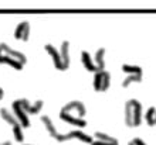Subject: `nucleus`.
<instances>
[{"mask_svg":"<svg viewBox=\"0 0 156 145\" xmlns=\"http://www.w3.org/2000/svg\"><path fill=\"white\" fill-rule=\"evenodd\" d=\"M12 111H13V114L16 116L17 120H19V124H20L23 128L31 125V123H30V116L27 114V111L23 109V106H21V103H20V99H17V100H14L12 103Z\"/></svg>","mask_w":156,"mask_h":145,"instance_id":"39448f33","label":"nucleus"},{"mask_svg":"<svg viewBox=\"0 0 156 145\" xmlns=\"http://www.w3.org/2000/svg\"><path fill=\"white\" fill-rule=\"evenodd\" d=\"M123 121L129 128H135V127H139L142 124V121H144V106L138 99H129L125 103Z\"/></svg>","mask_w":156,"mask_h":145,"instance_id":"f03ea898","label":"nucleus"},{"mask_svg":"<svg viewBox=\"0 0 156 145\" xmlns=\"http://www.w3.org/2000/svg\"><path fill=\"white\" fill-rule=\"evenodd\" d=\"M105 54H107L105 48H98L94 54V62L98 71H105Z\"/></svg>","mask_w":156,"mask_h":145,"instance_id":"ddd939ff","label":"nucleus"},{"mask_svg":"<svg viewBox=\"0 0 156 145\" xmlns=\"http://www.w3.org/2000/svg\"><path fill=\"white\" fill-rule=\"evenodd\" d=\"M13 135H14V140L17 142H23L24 141V134H23V127L20 124H17L13 127Z\"/></svg>","mask_w":156,"mask_h":145,"instance_id":"6ab92c4d","label":"nucleus"},{"mask_svg":"<svg viewBox=\"0 0 156 145\" xmlns=\"http://www.w3.org/2000/svg\"><path fill=\"white\" fill-rule=\"evenodd\" d=\"M144 118L149 127H156V107L155 106L148 107V110L144 114Z\"/></svg>","mask_w":156,"mask_h":145,"instance_id":"dca6fc26","label":"nucleus"},{"mask_svg":"<svg viewBox=\"0 0 156 145\" xmlns=\"http://www.w3.org/2000/svg\"><path fill=\"white\" fill-rule=\"evenodd\" d=\"M23 145H30V144H23Z\"/></svg>","mask_w":156,"mask_h":145,"instance_id":"5701e85b","label":"nucleus"},{"mask_svg":"<svg viewBox=\"0 0 156 145\" xmlns=\"http://www.w3.org/2000/svg\"><path fill=\"white\" fill-rule=\"evenodd\" d=\"M111 86V73L108 71H99L94 73V79H92V87L97 93L107 92Z\"/></svg>","mask_w":156,"mask_h":145,"instance_id":"20e7f679","label":"nucleus"},{"mask_svg":"<svg viewBox=\"0 0 156 145\" xmlns=\"http://www.w3.org/2000/svg\"><path fill=\"white\" fill-rule=\"evenodd\" d=\"M0 145H12V141H0Z\"/></svg>","mask_w":156,"mask_h":145,"instance_id":"412c9836","label":"nucleus"},{"mask_svg":"<svg viewBox=\"0 0 156 145\" xmlns=\"http://www.w3.org/2000/svg\"><path fill=\"white\" fill-rule=\"evenodd\" d=\"M40 120H41V124L45 127V130H47V133L50 134V137H53L54 140L60 135V133L57 131V128H55V125H54L53 120L50 118V116H41L40 117Z\"/></svg>","mask_w":156,"mask_h":145,"instance_id":"9b49d317","label":"nucleus"},{"mask_svg":"<svg viewBox=\"0 0 156 145\" xmlns=\"http://www.w3.org/2000/svg\"><path fill=\"white\" fill-rule=\"evenodd\" d=\"M144 79V73H138V75H128L122 82V87L126 89L132 85V83H140Z\"/></svg>","mask_w":156,"mask_h":145,"instance_id":"f3484780","label":"nucleus"},{"mask_svg":"<svg viewBox=\"0 0 156 145\" xmlns=\"http://www.w3.org/2000/svg\"><path fill=\"white\" fill-rule=\"evenodd\" d=\"M92 137H94V142L91 145H119L115 137H112L107 133H102V131H95Z\"/></svg>","mask_w":156,"mask_h":145,"instance_id":"6e6552de","label":"nucleus"},{"mask_svg":"<svg viewBox=\"0 0 156 145\" xmlns=\"http://www.w3.org/2000/svg\"><path fill=\"white\" fill-rule=\"evenodd\" d=\"M60 54H61V58H62V62H64V65H66V68L68 69L70 68V41H62L61 42V47H60Z\"/></svg>","mask_w":156,"mask_h":145,"instance_id":"4468645a","label":"nucleus"},{"mask_svg":"<svg viewBox=\"0 0 156 145\" xmlns=\"http://www.w3.org/2000/svg\"><path fill=\"white\" fill-rule=\"evenodd\" d=\"M4 97V90H3V87H0V100Z\"/></svg>","mask_w":156,"mask_h":145,"instance_id":"4be33fe9","label":"nucleus"},{"mask_svg":"<svg viewBox=\"0 0 156 145\" xmlns=\"http://www.w3.org/2000/svg\"><path fill=\"white\" fill-rule=\"evenodd\" d=\"M71 135H73V140H78V141L84 142V144H92L94 142V137L92 135H88L87 133H84L82 130H73L71 131Z\"/></svg>","mask_w":156,"mask_h":145,"instance_id":"2eb2a0df","label":"nucleus"},{"mask_svg":"<svg viewBox=\"0 0 156 145\" xmlns=\"http://www.w3.org/2000/svg\"><path fill=\"white\" fill-rule=\"evenodd\" d=\"M30 31H31V27H30L29 21H21L14 28V38L23 41V42H27L30 40Z\"/></svg>","mask_w":156,"mask_h":145,"instance_id":"0eeeda50","label":"nucleus"},{"mask_svg":"<svg viewBox=\"0 0 156 145\" xmlns=\"http://www.w3.org/2000/svg\"><path fill=\"white\" fill-rule=\"evenodd\" d=\"M60 114H67L77 118H85L87 116V107L81 100H71L61 107Z\"/></svg>","mask_w":156,"mask_h":145,"instance_id":"7ed1b4c3","label":"nucleus"},{"mask_svg":"<svg viewBox=\"0 0 156 145\" xmlns=\"http://www.w3.org/2000/svg\"><path fill=\"white\" fill-rule=\"evenodd\" d=\"M0 117H2L9 125H12V127L19 124V120L16 118V116H14L12 110H9L7 107H2V109H0Z\"/></svg>","mask_w":156,"mask_h":145,"instance_id":"f8f14e48","label":"nucleus"},{"mask_svg":"<svg viewBox=\"0 0 156 145\" xmlns=\"http://www.w3.org/2000/svg\"><path fill=\"white\" fill-rule=\"evenodd\" d=\"M81 62H82V66L88 71V72H99L98 68H97V65L94 62V57L91 55L88 51H82L81 52Z\"/></svg>","mask_w":156,"mask_h":145,"instance_id":"9d476101","label":"nucleus"},{"mask_svg":"<svg viewBox=\"0 0 156 145\" xmlns=\"http://www.w3.org/2000/svg\"><path fill=\"white\" fill-rule=\"evenodd\" d=\"M20 103H21V106H23V109L27 111L29 116H36V114H38L41 111V109H43V106H44V101L43 100H37V101H34V103H30L26 97H21Z\"/></svg>","mask_w":156,"mask_h":145,"instance_id":"1a4fd4ad","label":"nucleus"},{"mask_svg":"<svg viewBox=\"0 0 156 145\" xmlns=\"http://www.w3.org/2000/svg\"><path fill=\"white\" fill-rule=\"evenodd\" d=\"M122 72L126 75H138V73H144L142 68L139 65H131V64H123L122 65Z\"/></svg>","mask_w":156,"mask_h":145,"instance_id":"a211bd4d","label":"nucleus"},{"mask_svg":"<svg viewBox=\"0 0 156 145\" xmlns=\"http://www.w3.org/2000/svg\"><path fill=\"white\" fill-rule=\"evenodd\" d=\"M128 145H148V144H146V142H145L142 138L135 137V138H132L131 141L128 142Z\"/></svg>","mask_w":156,"mask_h":145,"instance_id":"aec40b11","label":"nucleus"},{"mask_svg":"<svg viewBox=\"0 0 156 145\" xmlns=\"http://www.w3.org/2000/svg\"><path fill=\"white\" fill-rule=\"evenodd\" d=\"M44 49H45V52L50 55V58L53 59V64H54V66H55V69H58V71H67L66 65H64V62H62L60 49L55 48L53 44H45Z\"/></svg>","mask_w":156,"mask_h":145,"instance_id":"423d86ee","label":"nucleus"},{"mask_svg":"<svg viewBox=\"0 0 156 145\" xmlns=\"http://www.w3.org/2000/svg\"><path fill=\"white\" fill-rule=\"evenodd\" d=\"M0 64L9 65L16 71H21L27 64V57L20 51L13 49L6 42H0Z\"/></svg>","mask_w":156,"mask_h":145,"instance_id":"f257e3e1","label":"nucleus"}]
</instances>
